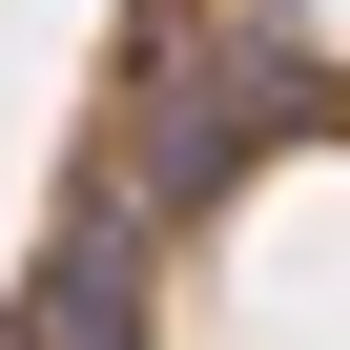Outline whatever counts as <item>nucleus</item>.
<instances>
[{
  "label": "nucleus",
  "mask_w": 350,
  "mask_h": 350,
  "mask_svg": "<svg viewBox=\"0 0 350 350\" xmlns=\"http://www.w3.org/2000/svg\"><path fill=\"white\" fill-rule=\"evenodd\" d=\"M21 350H144V206H124V186H83V206L42 227Z\"/></svg>",
  "instance_id": "obj_1"
}]
</instances>
